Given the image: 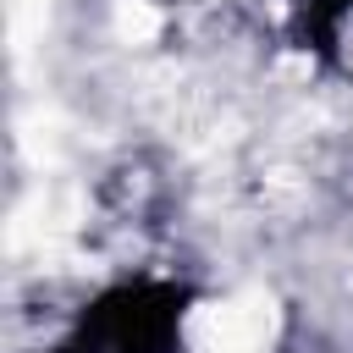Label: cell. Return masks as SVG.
<instances>
[{
	"label": "cell",
	"mask_w": 353,
	"mask_h": 353,
	"mask_svg": "<svg viewBox=\"0 0 353 353\" xmlns=\"http://www.w3.org/2000/svg\"><path fill=\"white\" fill-rule=\"evenodd\" d=\"M182 287L165 281H132L105 298L77 320L72 342L55 353H176V325H182Z\"/></svg>",
	"instance_id": "cell-1"
}]
</instances>
